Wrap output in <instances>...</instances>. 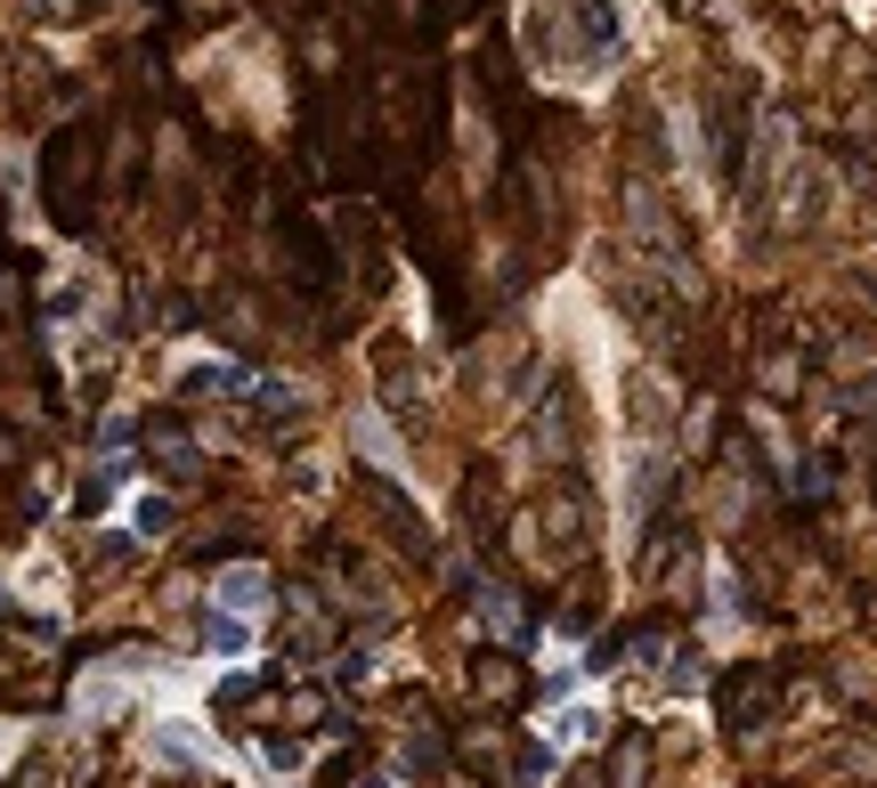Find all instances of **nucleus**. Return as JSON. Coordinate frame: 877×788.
I'll list each match as a JSON object with an SVG mask.
<instances>
[{
  "label": "nucleus",
  "instance_id": "nucleus-1",
  "mask_svg": "<svg viewBox=\"0 0 877 788\" xmlns=\"http://www.w3.org/2000/svg\"><path fill=\"white\" fill-rule=\"evenodd\" d=\"M268 586H260V569H227L220 577V610H260Z\"/></svg>",
  "mask_w": 877,
  "mask_h": 788
},
{
  "label": "nucleus",
  "instance_id": "nucleus-2",
  "mask_svg": "<svg viewBox=\"0 0 877 788\" xmlns=\"http://www.w3.org/2000/svg\"><path fill=\"white\" fill-rule=\"evenodd\" d=\"M203 642H212L220 658H244V651H253V634H244V618H227V610L212 618V626H203Z\"/></svg>",
  "mask_w": 877,
  "mask_h": 788
},
{
  "label": "nucleus",
  "instance_id": "nucleus-3",
  "mask_svg": "<svg viewBox=\"0 0 877 788\" xmlns=\"http://www.w3.org/2000/svg\"><path fill=\"white\" fill-rule=\"evenodd\" d=\"M545 732H553V740H593V732H601V715H593V708H553V715H545Z\"/></svg>",
  "mask_w": 877,
  "mask_h": 788
},
{
  "label": "nucleus",
  "instance_id": "nucleus-4",
  "mask_svg": "<svg viewBox=\"0 0 877 788\" xmlns=\"http://www.w3.org/2000/svg\"><path fill=\"white\" fill-rule=\"evenodd\" d=\"M163 529H171V504H163V496H146V504H138V536H163Z\"/></svg>",
  "mask_w": 877,
  "mask_h": 788
},
{
  "label": "nucleus",
  "instance_id": "nucleus-5",
  "mask_svg": "<svg viewBox=\"0 0 877 788\" xmlns=\"http://www.w3.org/2000/svg\"><path fill=\"white\" fill-rule=\"evenodd\" d=\"M358 788H390V780H358Z\"/></svg>",
  "mask_w": 877,
  "mask_h": 788
}]
</instances>
